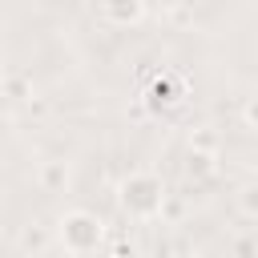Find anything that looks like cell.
<instances>
[{
  "label": "cell",
  "mask_w": 258,
  "mask_h": 258,
  "mask_svg": "<svg viewBox=\"0 0 258 258\" xmlns=\"http://www.w3.org/2000/svg\"><path fill=\"white\" fill-rule=\"evenodd\" d=\"M161 202H165V181L157 173H149V169H133L117 185V206L125 210V218L153 222L161 214Z\"/></svg>",
  "instance_id": "cell-1"
},
{
  "label": "cell",
  "mask_w": 258,
  "mask_h": 258,
  "mask_svg": "<svg viewBox=\"0 0 258 258\" xmlns=\"http://www.w3.org/2000/svg\"><path fill=\"white\" fill-rule=\"evenodd\" d=\"M56 246L64 254H97L105 246V222L93 210H64L56 218Z\"/></svg>",
  "instance_id": "cell-2"
},
{
  "label": "cell",
  "mask_w": 258,
  "mask_h": 258,
  "mask_svg": "<svg viewBox=\"0 0 258 258\" xmlns=\"http://www.w3.org/2000/svg\"><path fill=\"white\" fill-rule=\"evenodd\" d=\"M149 16V0H101V20L113 28H137Z\"/></svg>",
  "instance_id": "cell-3"
},
{
  "label": "cell",
  "mask_w": 258,
  "mask_h": 258,
  "mask_svg": "<svg viewBox=\"0 0 258 258\" xmlns=\"http://www.w3.org/2000/svg\"><path fill=\"white\" fill-rule=\"evenodd\" d=\"M145 105H149L153 113H169V109H177V105H181V85H177V77H173V73L153 77L149 89H145Z\"/></svg>",
  "instance_id": "cell-4"
},
{
  "label": "cell",
  "mask_w": 258,
  "mask_h": 258,
  "mask_svg": "<svg viewBox=\"0 0 258 258\" xmlns=\"http://www.w3.org/2000/svg\"><path fill=\"white\" fill-rule=\"evenodd\" d=\"M36 181H40V189H44V194H64V189H69V181H73V169H69V161H64V157H48V161H40Z\"/></svg>",
  "instance_id": "cell-5"
},
{
  "label": "cell",
  "mask_w": 258,
  "mask_h": 258,
  "mask_svg": "<svg viewBox=\"0 0 258 258\" xmlns=\"http://www.w3.org/2000/svg\"><path fill=\"white\" fill-rule=\"evenodd\" d=\"M218 173V149H198L189 145L185 149V177L189 181H210Z\"/></svg>",
  "instance_id": "cell-6"
},
{
  "label": "cell",
  "mask_w": 258,
  "mask_h": 258,
  "mask_svg": "<svg viewBox=\"0 0 258 258\" xmlns=\"http://www.w3.org/2000/svg\"><path fill=\"white\" fill-rule=\"evenodd\" d=\"M24 254H44V250H52V234L44 230V226H24V234H20V242H16Z\"/></svg>",
  "instance_id": "cell-7"
},
{
  "label": "cell",
  "mask_w": 258,
  "mask_h": 258,
  "mask_svg": "<svg viewBox=\"0 0 258 258\" xmlns=\"http://www.w3.org/2000/svg\"><path fill=\"white\" fill-rule=\"evenodd\" d=\"M238 214L250 218V222H258V177L238 189Z\"/></svg>",
  "instance_id": "cell-8"
},
{
  "label": "cell",
  "mask_w": 258,
  "mask_h": 258,
  "mask_svg": "<svg viewBox=\"0 0 258 258\" xmlns=\"http://www.w3.org/2000/svg\"><path fill=\"white\" fill-rule=\"evenodd\" d=\"M0 85H4V89H8L16 101H32V89H28V81H20V77H4Z\"/></svg>",
  "instance_id": "cell-9"
},
{
  "label": "cell",
  "mask_w": 258,
  "mask_h": 258,
  "mask_svg": "<svg viewBox=\"0 0 258 258\" xmlns=\"http://www.w3.org/2000/svg\"><path fill=\"white\" fill-rule=\"evenodd\" d=\"M189 145H198V149H218V133H214V129H194V133H189Z\"/></svg>",
  "instance_id": "cell-10"
},
{
  "label": "cell",
  "mask_w": 258,
  "mask_h": 258,
  "mask_svg": "<svg viewBox=\"0 0 258 258\" xmlns=\"http://www.w3.org/2000/svg\"><path fill=\"white\" fill-rule=\"evenodd\" d=\"M242 121H246V129H254V133H258V93L242 105Z\"/></svg>",
  "instance_id": "cell-11"
},
{
  "label": "cell",
  "mask_w": 258,
  "mask_h": 258,
  "mask_svg": "<svg viewBox=\"0 0 258 258\" xmlns=\"http://www.w3.org/2000/svg\"><path fill=\"white\" fill-rule=\"evenodd\" d=\"M8 77V52H4V44H0V81Z\"/></svg>",
  "instance_id": "cell-12"
}]
</instances>
